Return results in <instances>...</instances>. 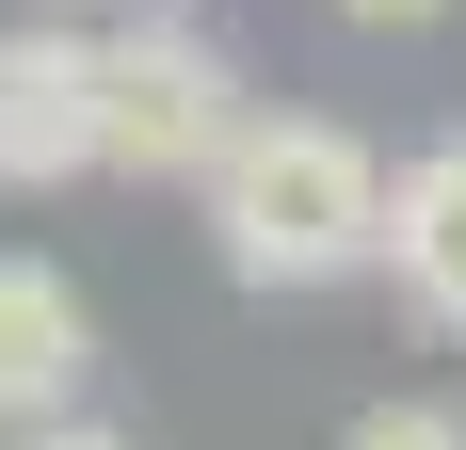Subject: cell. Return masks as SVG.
I'll list each match as a JSON object with an SVG mask.
<instances>
[{
	"label": "cell",
	"mask_w": 466,
	"mask_h": 450,
	"mask_svg": "<svg viewBox=\"0 0 466 450\" xmlns=\"http://www.w3.org/2000/svg\"><path fill=\"white\" fill-rule=\"evenodd\" d=\"M241 129H258V97H241V65L193 33V16H129V33H113V178L209 193L241 161Z\"/></svg>",
	"instance_id": "cell-2"
},
{
	"label": "cell",
	"mask_w": 466,
	"mask_h": 450,
	"mask_svg": "<svg viewBox=\"0 0 466 450\" xmlns=\"http://www.w3.org/2000/svg\"><path fill=\"white\" fill-rule=\"evenodd\" d=\"M386 290H402L434 338H466V129H434L419 161H402V210H386Z\"/></svg>",
	"instance_id": "cell-5"
},
{
	"label": "cell",
	"mask_w": 466,
	"mask_h": 450,
	"mask_svg": "<svg viewBox=\"0 0 466 450\" xmlns=\"http://www.w3.org/2000/svg\"><path fill=\"white\" fill-rule=\"evenodd\" d=\"M96 386V306H81V273L33 258V241H0V450L48 435V418H81Z\"/></svg>",
	"instance_id": "cell-4"
},
{
	"label": "cell",
	"mask_w": 466,
	"mask_h": 450,
	"mask_svg": "<svg viewBox=\"0 0 466 450\" xmlns=\"http://www.w3.org/2000/svg\"><path fill=\"white\" fill-rule=\"evenodd\" d=\"M113 178V33L0 16V193Z\"/></svg>",
	"instance_id": "cell-3"
},
{
	"label": "cell",
	"mask_w": 466,
	"mask_h": 450,
	"mask_svg": "<svg viewBox=\"0 0 466 450\" xmlns=\"http://www.w3.org/2000/svg\"><path fill=\"white\" fill-rule=\"evenodd\" d=\"M113 16H177V0H113Z\"/></svg>",
	"instance_id": "cell-9"
},
{
	"label": "cell",
	"mask_w": 466,
	"mask_h": 450,
	"mask_svg": "<svg viewBox=\"0 0 466 450\" xmlns=\"http://www.w3.org/2000/svg\"><path fill=\"white\" fill-rule=\"evenodd\" d=\"M338 450H466V403H402V386H386V403L338 418Z\"/></svg>",
	"instance_id": "cell-6"
},
{
	"label": "cell",
	"mask_w": 466,
	"mask_h": 450,
	"mask_svg": "<svg viewBox=\"0 0 466 450\" xmlns=\"http://www.w3.org/2000/svg\"><path fill=\"white\" fill-rule=\"evenodd\" d=\"M322 16H354V33H434L451 0H322Z\"/></svg>",
	"instance_id": "cell-7"
},
{
	"label": "cell",
	"mask_w": 466,
	"mask_h": 450,
	"mask_svg": "<svg viewBox=\"0 0 466 450\" xmlns=\"http://www.w3.org/2000/svg\"><path fill=\"white\" fill-rule=\"evenodd\" d=\"M386 210H402V178H386L338 113H258L241 161L209 178V241H226V273L274 290V306L386 273Z\"/></svg>",
	"instance_id": "cell-1"
},
{
	"label": "cell",
	"mask_w": 466,
	"mask_h": 450,
	"mask_svg": "<svg viewBox=\"0 0 466 450\" xmlns=\"http://www.w3.org/2000/svg\"><path fill=\"white\" fill-rule=\"evenodd\" d=\"M16 450H145V435H113V418H48V435H16Z\"/></svg>",
	"instance_id": "cell-8"
}]
</instances>
